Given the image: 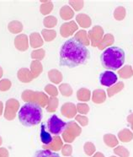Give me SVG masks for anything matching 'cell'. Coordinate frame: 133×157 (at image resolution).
<instances>
[{"instance_id": "obj_11", "label": "cell", "mask_w": 133, "mask_h": 157, "mask_svg": "<svg viewBox=\"0 0 133 157\" xmlns=\"http://www.w3.org/2000/svg\"><path fill=\"white\" fill-rule=\"evenodd\" d=\"M115 153L116 155H118L120 157H129V151L126 150L125 147L123 146H119L117 147L116 149H115Z\"/></svg>"}, {"instance_id": "obj_21", "label": "cell", "mask_w": 133, "mask_h": 157, "mask_svg": "<svg viewBox=\"0 0 133 157\" xmlns=\"http://www.w3.org/2000/svg\"><path fill=\"white\" fill-rule=\"evenodd\" d=\"M111 157H114V156H111Z\"/></svg>"}, {"instance_id": "obj_9", "label": "cell", "mask_w": 133, "mask_h": 157, "mask_svg": "<svg viewBox=\"0 0 133 157\" xmlns=\"http://www.w3.org/2000/svg\"><path fill=\"white\" fill-rule=\"evenodd\" d=\"M104 141L106 145L109 147H115L118 144V141L116 140V136L113 134H105L104 136Z\"/></svg>"}, {"instance_id": "obj_4", "label": "cell", "mask_w": 133, "mask_h": 157, "mask_svg": "<svg viewBox=\"0 0 133 157\" xmlns=\"http://www.w3.org/2000/svg\"><path fill=\"white\" fill-rule=\"evenodd\" d=\"M66 127L67 123L55 114L50 117L47 121V129L49 130V133H52L53 135H59L64 131Z\"/></svg>"}, {"instance_id": "obj_18", "label": "cell", "mask_w": 133, "mask_h": 157, "mask_svg": "<svg viewBox=\"0 0 133 157\" xmlns=\"http://www.w3.org/2000/svg\"><path fill=\"white\" fill-rule=\"evenodd\" d=\"M81 108V113H86L89 112V107L88 106H85V105H83V106H80L79 105V109Z\"/></svg>"}, {"instance_id": "obj_2", "label": "cell", "mask_w": 133, "mask_h": 157, "mask_svg": "<svg viewBox=\"0 0 133 157\" xmlns=\"http://www.w3.org/2000/svg\"><path fill=\"white\" fill-rule=\"evenodd\" d=\"M43 116L42 109L38 104L27 102L21 106L18 113L19 121L24 127L36 126L41 122Z\"/></svg>"}, {"instance_id": "obj_16", "label": "cell", "mask_w": 133, "mask_h": 157, "mask_svg": "<svg viewBox=\"0 0 133 157\" xmlns=\"http://www.w3.org/2000/svg\"><path fill=\"white\" fill-rule=\"evenodd\" d=\"M124 16H125V10H124V8H117L116 13H115V17H116L117 20H122L123 18H124Z\"/></svg>"}, {"instance_id": "obj_1", "label": "cell", "mask_w": 133, "mask_h": 157, "mask_svg": "<svg viewBox=\"0 0 133 157\" xmlns=\"http://www.w3.org/2000/svg\"><path fill=\"white\" fill-rule=\"evenodd\" d=\"M59 55L60 66L72 68L84 64L90 57V52L78 38L72 37L61 45Z\"/></svg>"}, {"instance_id": "obj_13", "label": "cell", "mask_w": 133, "mask_h": 157, "mask_svg": "<svg viewBox=\"0 0 133 157\" xmlns=\"http://www.w3.org/2000/svg\"><path fill=\"white\" fill-rule=\"evenodd\" d=\"M84 151L85 153L88 155H91L94 151H95V147L93 144L92 143L90 142H88V143L85 144L84 145Z\"/></svg>"}, {"instance_id": "obj_5", "label": "cell", "mask_w": 133, "mask_h": 157, "mask_svg": "<svg viewBox=\"0 0 133 157\" xmlns=\"http://www.w3.org/2000/svg\"><path fill=\"white\" fill-rule=\"evenodd\" d=\"M99 82L100 84L106 87H110L112 86L114 84H116L118 80V76L116 73L110 70H107V71L102 72L99 75Z\"/></svg>"}, {"instance_id": "obj_3", "label": "cell", "mask_w": 133, "mask_h": 157, "mask_svg": "<svg viewBox=\"0 0 133 157\" xmlns=\"http://www.w3.org/2000/svg\"><path fill=\"white\" fill-rule=\"evenodd\" d=\"M126 60V53L119 47H109L103 52L100 61L104 68L111 70H117L122 67Z\"/></svg>"}, {"instance_id": "obj_6", "label": "cell", "mask_w": 133, "mask_h": 157, "mask_svg": "<svg viewBox=\"0 0 133 157\" xmlns=\"http://www.w3.org/2000/svg\"><path fill=\"white\" fill-rule=\"evenodd\" d=\"M40 138H41V141L44 144H49L52 142V137H51V133L46 129V125L45 123H41V133H40Z\"/></svg>"}, {"instance_id": "obj_15", "label": "cell", "mask_w": 133, "mask_h": 157, "mask_svg": "<svg viewBox=\"0 0 133 157\" xmlns=\"http://www.w3.org/2000/svg\"><path fill=\"white\" fill-rule=\"evenodd\" d=\"M80 16H79L78 17V19L79 20H82V23H81V25H82L83 26H84V27H86V26H89L90 25V20H89V18L88 17V16H86L85 14H79Z\"/></svg>"}, {"instance_id": "obj_7", "label": "cell", "mask_w": 133, "mask_h": 157, "mask_svg": "<svg viewBox=\"0 0 133 157\" xmlns=\"http://www.w3.org/2000/svg\"><path fill=\"white\" fill-rule=\"evenodd\" d=\"M33 157H60V155L50 150H41L35 151Z\"/></svg>"}, {"instance_id": "obj_14", "label": "cell", "mask_w": 133, "mask_h": 157, "mask_svg": "<svg viewBox=\"0 0 133 157\" xmlns=\"http://www.w3.org/2000/svg\"><path fill=\"white\" fill-rule=\"evenodd\" d=\"M89 91L86 89H82L79 91V99L83 100V101H88L89 99Z\"/></svg>"}, {"instance_id": "obj_17", "label": "cell", "mask_w": 133, "mask_h": 157, "mask_svg": "<svg viewBox=\"0 0 133 157\" xmlns=\"http://www.w3.org/2000/svg\"><path fill=\"white\" fill-rule=\"evenodd\" d=\"M79 117H78V120L80 121V123H81V124H82L83 126H85V125H87V124H88V118L85 117H81V116H79Z\"/></svg>"}, {"instance_id": "obj_20", "label": "cell", "mask_w": 133, "mask_h": 157, "mask_svg": "<svg viewBox=\"0 0 133 157\" xmlns=\"http://www.w3.org/2000/svg\"><path fill=\"white\" fill-rule=\"evenodd\" d=\"M94 157H105V156H104V155H103V154L97 153Z\"/></svg>"}, {"instance_id": "obj_12", "label": "cell", "mask_w": 133, "mask_h": 157, "mask_svg": "<svg viewBox=\"0 0 133 157\" xmlns=\"http://www.w3.org/2000/svg\"><path fill=\"white\" fill-rule=\"evenodd\" d=\"M119 75H120V77L122 78H130L131 75H132V72L131 70V67L130 66H126L119 71Z\"/></svg>"}, {"instance_id": "obj_8", "label": "cell", "mask_w": 133, "mask_h": 157, "mask_svg": "<svg viewBox=\"0 0 133 157\" xmlns=\"http://www.w3.org/2000/svg\"><path fill=\"white\" fill-rule=\"evenodd\" d=\"M119 139L123 142H129L132 140L133 134L128 129H123L122 131H120L118 134Z\"/></svg>"}, {"instance_id": "obj_19", "label": "cell", "mask_w": 133, "mask_h": 157, "mask_svg": "<svg viewBox=\"0 0 133 157\" xmlns=\"http://www.w3.org/2000/svg\"><path fill=\"white\" fill-rule=\"evenodd\" d=\"M128 121H129L130 123H131V128H132L133 129V114L132 115H131V116H129V117H128Z\"/></svg>"}, {"instance_id": "obj_10", "label": "cell", "mask_w": 133, "mask_h": 157, "mask_svg": "<svg viewBox=\"0 0 133 157\" xmlns=\"http://www.w3.org/2000/svg\"><path fill=\"white\" fill-rule=\"evenodd\" d=\"M93 100L95 102H102L105 101V92L103 90H96L95 92L94 93V96H93Z\"/></svg>"}]
</instances>
